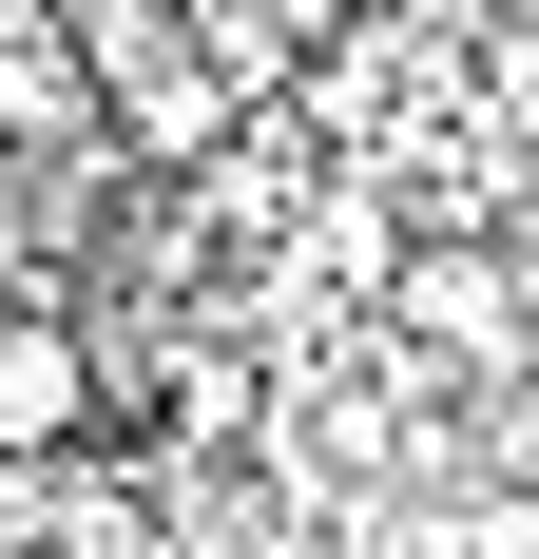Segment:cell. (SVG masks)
Instances as JSON below:
<instances>
[{
	"label": "cell",
	"instance_id": "6da1fadb",
	"mask_svg": "<svg viewBox=\"0 0 539 559\" xmlns=\"http://www.w3.org/2000/svg\"><path fill=\"white\" fill-rule=\"evenodd\" d=\"M97 444V347L77 309H0V463H77Z\"/></svg>",
	"mask_w": 539,
	"mask_h": 559
}]
</instances>
